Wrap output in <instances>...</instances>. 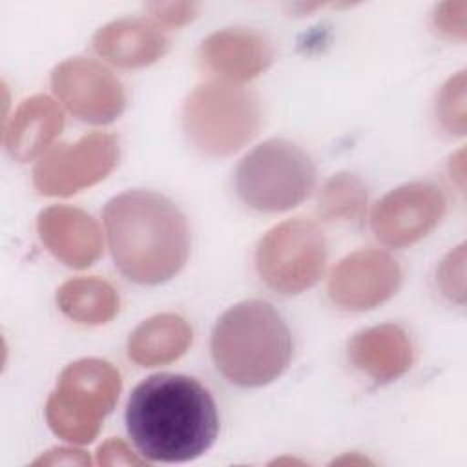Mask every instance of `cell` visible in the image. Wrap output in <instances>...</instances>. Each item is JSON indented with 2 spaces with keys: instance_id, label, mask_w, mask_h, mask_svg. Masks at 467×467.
<instances>
[{
  "instance_id": "cell-1",
  "label": "cell",
  "mask_w": 467,
  "mask_h": 467,
  "mask_svg": "<svg viewBox=\"0 0 467 467\" xmlns=\"http://www.w3.org/2000/svg\"><path fill=\"white\" fill-rule=\"evenodd\" d=\"M126 427L144 460L184 463L213 445L219 414L210 390L195 378L162 372L131 390Z\"/></svg>"
},
{
  "instance_id": "cell-2",
  "label": "cell",
  "mask_w": 467,
  "mask_h": 467,
  "mask_svg": "<svg viewBox=\"0 0 467 467\" xmlns=\"http://www.w3.org/2000/svg\"><path fill=\"white\" fill-rule=\"evenodd\" d=\"M108 244L119 272L137 285L175 277L190 255V228L181 208L162 193L128 190L104 206Z\"/></svg>"
},
{
  "instance_id": "cell-3",
  "label": "cell",
  "mask_w": 467,
  "mask_h": 467,
  "mask_svg": "<svg viewBox=\"0 0 467 467\" xmlns=\"http://www.w3.org/2000/svg\"><path fill=\"white\" fill-rule=\"evenodd\" d=\"M210 352L224 379L237 387L255 389L285 372L292 358V334L268 301L246 299L217 319Z\"/></svg>"
},
{
  "instance_id": "cell-4",
  "label": "cell",
  "mask_w": 467,
  "mask_h": 467,
  "mask_svg": "<svg viewBox=\"0 0 467 467\" xmlns=\"http://www.w3.org/2000/svg\"><path fill=\"white\" fill-rule=\"evenodd\" d=\"M181 122L195 151L204 157H228L257 135L263 113L250 89L213 78L188 93Z\"/></svg>"
},
{
  "instance_id": "cell-5",
  "label": "cell",
  "mask_w": 467,
  "mask_h": 467,
  "mask_svg": "<svg viewBox=\"0 0 467 467\" xmlns=\"http://www.w3.org/2000/svg\"><path fill=\"white\" fill-rule=\"evenodd\" d=\"M239 201L265 213L301 204L316 184L312 157L286 139H268L250 150L234 173Z\"/></svg>"
},
{
  "instance_id": "cell-6",
  "label": "cell",
  "mask_w": 467,
  "mask_h": 467,
  "mask_svg": "<svg viewBox=\"0 0 467 467\" xmlns=\"http://www.w3.org/2000/svg\"><path fill=\"white\" fill-rule=\"evenodd\" d=\"M120 387L119 370L104 359L84 358L69 363L46 403L49 429L69 443L93 441L102 420L113 410Z\"/></svg>"
},
{
  "instance_id": "cell-7",
  "label": "cell",
  "mask_w": 467,
  "mask_h": 467,
  "mask_svg": "<svg viewBox=\"0 0 467 467\" xmlns=\"http://www.w3.org/2000/svg\"><path fill=\"white\" fill-rule=\"evenodd\" d=\"M327 257L323 230L306 219H288L257 243L255 270L274 292L296 296L319 281Z\"/></svg>"
},
{
  "instance_id": "cell-8",
  "label": "cell",
  "mask_w": 467,
  "mask_h": 467,
  "mask_svg": "<svg viewBox=\"0 0 467 467\" xmlns=\"http://www.w3.org/2000/svg\"><path fill=\"white\" fill-rule=\"evenodd\" d=\"M119 162V140L93 131L73 144H57L33 166V184L42 195L66 197L104 181Z\"/></svg>"
},
{
  "instance_id": "cell-9",
  "label": "cell",
  "mask_w": 467,
  "mask_h": 467,
  "mask_svg": "<svg viewBox=\"0 0 467 467\" xmlns=\"http://www.w3.org/2000/svg\"><path fill=\"white\" fill-rule=\"evenodd\" d=\"M51 88L69 113L91 124L113 122L126 106L122 82L100 62L84 57L57 64Z\"/></svg>"
},
{
  "instance_id": "cell-10",
  "label": "cell",
  "mask_w": 467,
  "mask_h": 467,
  "mask_svg": "<svg viewBox=\"0 0 467 467\" xmlns=\"http://www.w3.org/2000/svg\"><path fill=\"white\" fill-rule=\"evenodd\" d=\"M445 195L431 182H409L383 195L370 215L376 239L405 248L423 239L443 217Z\"/></svg>"
},
{
  "instance_id": "cell-11",
  "label": "cell",
  "mask_w": 467,
  "mask_h": 467,
  "mask_svg": "<svg viewBox=\"0 0 467 467\" xmlns=\"http://www.w3.org/2000/svg\"><path fill=\"white\" fill-rule=\"evenodd\" d=\"M401 268L383 250H358L343 257L328 277V297L341 310L365 312L389 301L400 288Z\"/></svg>"
},
{
  "instance_id": "cell-12",
  "label": "cell",
  "mask_w": 467,
  "mask_h": 467,
  "mask_svg": "<svg viewBox=\"0 0 467 467\" xmlns=\"http://www.w3.org/2000/svg\"><path fill=\"white\" fill-rule=\"evenodd\" d=\"M274 49L266 36L248 27H226L208 35L199 46L202 69L232 84L261 75L272 62Z\"/></svg>"
},
{
  "instance_id": "cell-13",
  "label": "cell",
  "mask_w": 467,
  "mask_h": 467,
  "mask_svg": "<svg viewBox=\"0 0 467 467\" xmlns=\"http://www.w3.org/2000/svg\"><path fill=\"white\" fill-rule=\"evenodd\" d=\"M36 230L46 248L66 266L86 268L102 254L99 223L84 210L55 204L38 213Z\"/></svg>"
},
{
  "instance_id": "cell-14",
  "label": "cell",
  "mask_w": 467,
  "mask_h": 467,
  "mask_svg": "<svg viewBox=\"0 0 467 467\" xmlns=\"http://www.w3.org/2000/svg\"><path fill=\"white\" fill-rule=\"evenodd\" d=\"M350 363L376 383H389L403 376L412 365V343L394 323L376 325L354 334L348 341Z\"/></svg>"
},
{
  "instance_id": "cell-15",
  "label": "cell",
  "mask_w": 467,
  "mask_h": 467,
  "mask_svg": "<svg viewBox=\"0 0 467 467\" xmlns=\"http://www.w3.org/2000/svg\"><path fill=\"white\" fill-rule=\"evenodd\" d=\"M99 57L117 67H144L168 51V38L146 18H119L102 26L93 36Z\"/></svg>"
},
{
  "instance_id": "cell-16",
  "label": "cell",
  "mask_w": 467,
  "mask_h": 467,
  "mask_svg": "<svg viewBox=\"0 0 467 467\" xmlns=\"http://www.w3.org/2000/svg\"><path fill=\"white\" fill-rule=\"evenodd\" d=\"M64 128L60 106L47 95L26 99L13 113L4 144L9 155L20 162L44 155Z\"/></svg>"
},
{
  "instance_id": "cell-17",
  "label": "cell",
  "mask_w": 467,
  "mask_h": 467,
  "mask_svg": "<svg viewBox=\"0 0 467 467\" xmlns=\"http://www.w3.org/2000/svg\"><path fill=\"white\" fill-rule=\"evenodd\" d=\"M192 345V328L177 314H157L142 321L128 339V358L140 367L179 359Z\"/></svg>"
},
{
  "instance_id": "cell-18",
  "label": "cell",
  "mask_w": 467,
  "mask_h": 467,
  "mask_svg": "<svg viewBox=\"0 0 467 467\" xmlns=\"http://www.w3.org/2000/svg\"><path fill=\"white\" fill-rule=\"evenodd\" d=\"M60 312L80 325H104L119 312L117 290L100 277H75L57 290Z\"/></svg>"
},
{
  "instance_id": "cell-19",
  "label": "cell",
  "mask_w": 467,
  "mask_h": 467,
  "mask_svg": "<svg viewBox=\"0 0 467 467\" xmlns=\"http://www.w3.org/2000/svg\"><path fill=\"white\" fill-rule=\"evenodd\" d=\"M367 210V188L363 181L348 171L334 173L319 190L316 213L327 223H359Z\"/></svg>"
},
{
  "instance_id": "cell-20",
  "label": "cell",
  "mask_w": 467,
  "mask_h": 467,
  "mask_svg": "<svg viewBox=\"0 0 467 467\" xmlns=\"http://www.w3.org/2000/svg\"><path fill=\"white\" fill-rule=\"evenodd\" d=\"M436 117L440 124L456 135L465 133V73L451 77L436 100Z\"/></svg>"
},
{
  "instance_id": "cell-21",
  "label": "cell",
  "mask_w": 467,
  "mask_h": 467,
  "mask_svg": "<svg viewBox=\"0 0 467 467\" xmlns=\"http://www.w3.org/2000/svg\"><path fill=\"white\" fill-rule=\"evenodd\" d=\"M463 263L465 246L460 244L456 250L447 254L438 268V283L441 292L458 303H463Z\"/></svg>"
},
{
  "instance_id": "cell-22",
  "label": "cell",
  "mask_w": 467,
  "mask_h": 467,
  "mask_svg": "<svg viewBox=\"0 0 467 467\" xmlns=\"http://www.w3.org/2000/svg\"><path fill=\"white\" fill-rule=\"evenodd\" d=\"M465 11H467V4L463 0L440 4L432 16L436 29L451 40L452 38L463 40L465 38Z\"/></svg>"
},
{
  "instance_id": "cell-23",
  "label": "cell",
  "mask_w": 467,
  "mask_h": 467,
  "mask_svg": "<svg viewBox=\"0 0 467 467\" xmlns=\"http://www.w3.org/2000/svg\"><path fill=\"white\" fill-rule=\"evenodd\" d=\"M146 9L159 24L177 27L195 16L197 5L192 2H153L148 4Z\"/></svg>"
},
{
  "instance_id": "cell-24",
  "label": "cell",
  "mask_w": 467,
  "mask_h": 467,
  "mask_svg": "<svg viewBox=\"0 0 467 467\" xmlns=\"http://www.w3.org/2000/svg\"><path fill=\"white\" fill-rule=\"evenodd\" d=\"M97 462L100 465H142L146 460L135 456L122 440H108L99 447Z\"/></svg>"
},
{
  "instance_id": "cell-25",
  "label": "cell",
  "mask_w": 467,
  "mask_h": 467,
  "mask_svg": "<svg viewBox=\"0 0 467 467\" xmlns=\"http://www.w3.org/2000/svg\"><path fill=\"white\" fill-rule=\"evenodd\" d=\"M91 460L89 456L84 452V451H77V449H71V447H58V449H53V451H47L46 456H40L35 465H40V463H47V465H60V463H77V465H88Z\"/></svg>"
}]
</instances>
